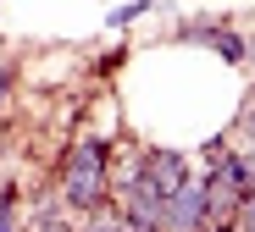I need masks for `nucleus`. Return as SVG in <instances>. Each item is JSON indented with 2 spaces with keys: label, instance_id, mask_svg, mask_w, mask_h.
Masks as SVG:
<instances>
[{
  "label": "nucleus",
  "instance_id": "obj_12",
  "mask_svg": "<svg viewBox=\"0 0 255 232\" xmlns=\"http://www.w3.org/2000/svg\"><path fill=\"white\" fill-rule=\"evenodd\" d=\"M244 67L255 72V28H244Z\"/></svg>",
  "mask_w": 255,
  "mask_h": 232
},
{
  "label": "nucleus",
  "instance_id": "obj_2",
  "mask_svg": "<svg viewBox=\"0 0 255 232\" xmlns=\"http://www.w3.org/2000/svg\"><path fill=\"white\" fill-rule=\"evenodd\" d=\"M111 199H117V221H122L128 232H166V227H161V194L144 182L139 166L111 188Z\"/></svg>",
  "mask_w": 255,
  "mask_h": 232
},
{
  "label": "nucleus",
  "instance_id": "obj_11",
  "mask_svg": "<svg viewBox=\"0 0 255 232\" xmlns=\"http://www.w3.org/2000/svg\"><path fill=\"white\" fill-rule=\"evenodd\" d=\"M239 160H244V177H250V188H255V144H244V150H239Z\"/></svg>",
  "mask_w": 255,
  "mask_h": 232
},
{
  "label": "nucleus",
  "instance_id": "obj_7",
  "mask_svg": "<svg viewBox=\"0 0 255 232\" xmlns=\"http://www.w3.org/2000/svg\"><path fill=\"white\" fill-rule=\"evenodd\" d=\"M144 11H150L144 0H133V6H117V11H111V28H128L133 17H144Z\"/></svg>",
  "mask_w": 255,
  "mask_h": 232
},
{
  "label": "nucleus",
  "instance_id": "obj_4",
  "mask_svg": "<svg viewBox=\"0 0 255 232\" xmlns=\"http://www.w3.org/2000/svg\"><path fill=\"white\" fill-rule=\"evenodd\" d=\"M139 171H144V182H150L161 199L194 182V160H189V155H178V150H150V155L139 160Z\"/></svg>",
  "mask_w": 255,
  "mask_h": 232
},
{
  "label": "nucleus",
  "instance_id": "obj_1",
  "mask_svg": "<svg viewBox=\"0 0 255 232\" xmlns=\"http://www.w3.org/2000/svg\"><path fill=\"white\" fill-rule=\"evenodd\" d=\"M111 205V144L78 138L61 166V210L67 216H100Z\"/></svg>",
  "mask_w": 255,
  "mask_h": 232
},
{
  "label": "nucleus",
  "instance_id": "obj_9",
  "mask_svg": "<svg viewBox=\"0 0 255 232\" xmlns=\"http://www.w3.org/2000/svg\"><path fill=\"white\" fill-rule=\"evenodd\" d=\"M239 232H255V188L244 194V205H239V221H233Z\"/></svg>",
  "mask_w": 255,
  "mask_h": 232
},
{
  "label": "nucleus",
  "instance_id": "obj_3",
  "mask_svg": "<svg viewBox=\"0 0 255 232\" xmlns=\"http://www.w3.org/2000/svg\"><path fill=\"white\" fill-rule=\"evenodd\" d=\"M161 227H166V232H205V227H211L200 177L189 182V188H178V194H166V199H161Z\"/></svg>",
  "mask_w": 255,
  "mask_h": 232
},
{
  "label": "nucleus",
  "instance_id": "obj_8",
  "mask_svg": "<svg viewBox=\"0 0 255 232\" xmlns=\"http://www.w3.org/2000/svg\"><path fill=\"white\" fill-rule=\"evenodd\" d=\"M78 232H128V227H122L117 216H89V221H83Z\"/></svg>",
  "mask_w": 255,
  "mask_h": 232
},
{
  "label": "nucleus",
  "instance_id": "obj_14",
  "mask_svg": "<svg viewBox=\"0 0 255 232\" xmlns=\"http://www.w3.org/2000/svg\"><path fill=\"white\" fill-rule=\"evenodd\" d=\"M205 232H239V227H205Z\"/></svg>",
  "mask_w": 255,
  "mask_h": 232
},
{
  "label": "nucleus",
  "instance_id": "obj_5",
  "mask_svg": "<svg viewBox=\"0 0 255 232\" xmlns=\"http://www.w3.org/2000/svg\"><path fill=\"white\" fill-rule=\"evenodd\" d=\"M172 39L178 44H205V50H217L222 61H244V33L228 28V22H178Z\"/></svg>",
  "mask_w": 255,
  "mask_h": 232
},
{
  "label": "nucleus",
  "instance_id": "obj_10",
  "mask_svg": "<svg viewBox=\"0 0 255 232\" xmlns=\"http://www.w3.org/2000/svg\"><path fill=\"white\" fill-rule=\"evenodd\" d=\"M6 100H11V61H0V111H6Z\"/></svg>",
  "mask_w": 255,
  "mask_h": 232
},
{
  "label": "nucleus",
  "instance_id": "obj_6",
  "mask_svg": "<svg viewBox=\"0 0 255 232\" xmlns=\"http://www.w3.org/2000/svg\"><path fill=\"white\" fill-rule=\"evenodd\" d=\"M0 232H17V182H0Z\"/></svg>",
  "mask_w": 255,
  "mask_h": 232
},
{
  "label": "nucleus",
  "instance_id": "obj_13",
  "mask_svg": "<svg viewBox=\"0 0 255 232\" xmlns=\"http://www.w3.org/2000/svg\"><path fill=\"white\" fill-rule=\"evenodd\" d=\"M239 133H244V138H250V144H255V105L244 111V122H239Z\"/></svg>",
  "mask_w": 255,
  "mask_h": 232
}]
</instances>
